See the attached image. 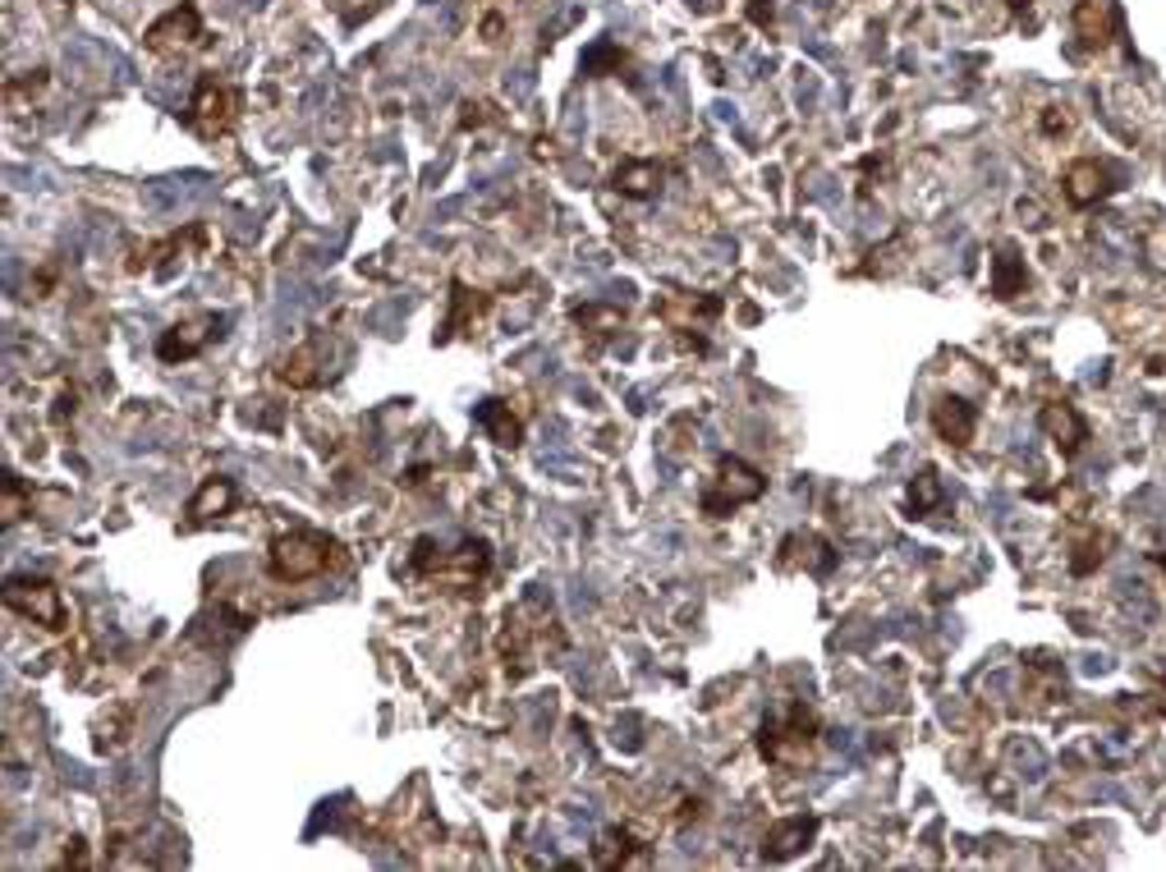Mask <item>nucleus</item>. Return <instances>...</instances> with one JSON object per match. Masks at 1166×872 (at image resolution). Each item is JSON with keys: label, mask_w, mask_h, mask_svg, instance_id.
Here are the masks:
<instances>
[{"label": "nucleus", "mask_w": 1166, "mask_h": 872, "mask_svg": "<svg viewBox=\"0 0 1166 872\" xmlns=\"http://www.w3.org/2000/svg\"><path fill=\"white\" fill-rule=\"evenodd\" d=\"M492 565V551L488 542H459L455 551H442L432 538H418L413 542V570L436 578V584L446 588H473L482 574Z\"/></svg>", "instance_id": "1"}, {"label": "nucleus", "mask_w": 1166, "mask_h": 872, "mask_svg": "<svg viewBox=\"0 0 1166 872\" xmlns=\"http://www.w3.org/2000/svg\"><path fill=\"white\" fill-rule=\"evenodd\" d=\"M332 551L336 542L326 538V533H313V528H294V533H280L267 551V570L280 584H308V578H317L326 565H332Z\"/></svg>", "instance_id": "2"}, {"label": "nucleus", "mask_w": 1166, "mask_h": 872, "mask_svg": "<svg viewBox=\"0 0 1166 872\" xmlns=\"http://www.w3.org/2000/svg\"><path fill=\"white\" fill-rule=\"evenodd\" d=\"M813 744H818V717L795 703V707H785L781 717L772 721H762V734H758V749L767 763H777V767H800L813 757Z\"/></svg>", "instance_id": "3"}, {"label": "nucleus", "mask_w": 1166, "mask_h": 872, "mask_svg": "<svg viewBox=\"0 0 1166 872\" xmlns=\"http://www.w3.org/2000/svg\"><path fill=\"white\" fill-rule=\"evenodd\" d=\"M5 607L33 624H47V630H64L70 624V607H64L60 588L41 574H14L5 584Z\"/></svg>", "instance_id": "4"}, {"label": "nucleus", "mask_w": 1166, "mask_h": 872, "mask_svg": "<svg viewBox=\"0 0 1166 872\" xmlns=\"http://www.w3.org/2000/svg\"><path fill=\"white\" fill-rule=\"evenodd\" d=\"M235 110H239V93H235L230 83H221L216 74L197 79L193 101H189V124H193V133H203V139H221V133L235 124Z\"/></svg>", "instance_id": "5"}, {"label": "nucleus", "mask_w": 1166, "mask_h": 872, "mask_svg": "<svg viewBox=\"0 0 1166 872\" xmlns=\"http://www.w3.org/2000/svg\"><path fill=\"white\" fill-rule=\"evenodd\" d=\"M762 487H767V478L758 474V468H749L744 459H721L712 487L702 491V510H708V514H725V510H735L744 501H758Z\"/></svg>", "instance_id": "6"}, {"label": "nucleus", "mask_w": 1166, "mask_h": 872, "mask_svg": "<svg viewBox=\"0 0 1166 872\" xmlns=\"http://www.w3.org/2000/svg\"><path fill=\"white\" fill-rule=\"evenodd\" d=\"M203 14H197L193 0H180L175 10H166L157 24L147 28V51H157V56H170V51H189V47H203Z\"/></svg>", "instance_id": "7"}, {"label": "nucleus", "mask_w": 1166, "mask_h": 872, "mask_svg": "<svg viewBox=\"0 0 1166 872\" xmlns=\"http://www.w3.org/2000/svg\"><path fill=\"white\" fill-rule=\"evenodd\" d=\"M216 326H221V322H216L212 312H207V318H193V322H175V326L161 335V341H157V359H161V363H184V359H193V354H203V349H207L212 335H221Z\"/></svg>", "instance_id": "8"}, {"label": "nucleus", "mask_w": 1166, "mask_h": 872, "mask_svg": "<svg viewBox=\"0 0 1166 872\" xmlns=\"http://www.w3.org/2000/svg\"><path fill=\"white\" fill-rule=\"evenodd\" d=\"M933 428L946 445H970L974 432H978V414L970 399H960V395H946L933 405Z\"/></svg>", "instance_id": "9"}, {"label": "nucleus", "mask_w": 1166, "mask_h": 872, "mask_svg": "<svg viewBox=\"0 0 1166 872\" xmlns=\"http://www.w3.org/2000/svg\"><path fill=\"white\" fill-rule=\"evenodd\" d=\"M818 836V817H785V822H777L772 832H767V840H762V859H772V863H781V859H795L800 849H808V840Z\"/></svg>", "instance_id": "10"}, {"label": "nucleus", "mask_w": 1166, "mask_h": 872, "mask_svg": "<svg viewBox=\"0 0 1166 872\" xmlns=\"http://www.w3.org/2000/svg\"><path fill=\"white\" fill-rule=\"evenodd\" d=\"M1116 24L1120 14L1111 0H1074V33H1080L1089 47H1107L1116 37Z\"/></svg>", "instance_id": "11"}, {"label": "nucleus", "mask_w": 1166, "mask_h": 872, "mask_svg": "<svg viewBox=\"0 0 1166 872\" xmlns=\"http://www.w3.org/2000/svg\"><path fill=\"white\" fill-rule=\"evenodd\" d=\"M1061 189H1066V198H1070L1074 207H1089V203H1097V198L1107 193V170L1097 166V162H1074L1066 170Z\"/></svg>", "instance_id": "12"}, {"label": "nucleus", "mask_w": 1166, "mask_h": 872, "mask_svg": "<svg viewBox=\"0 0 1166 872\" xmlns=\"http://www.w3.org/2000/svg\"><path fill=\"white\" fill-rule=\"evenodd\" d=\"M478 418V428H488L496 445H505V451H515V445L524 441V428H519V418L510 414V405H501V399H482V405L473 409Z\"/></svg>", "instance_id": "13"}, {"label": "nucleus", "mask_w": 1166, "mask_h": 872, "mask_svg": "<svg viewBox=\"0 0 1166 872\" xmlns=\"http://www.w3.org/2000/svg\"><path fill=\"white\" fill-rule=\"evenodd\" d=\"M639 859V836L625 832V826H611V832H602V840L592 845V863L598 868H625Z\"/></svg>", "instance_id": "14"}, {"label": "nucleus", "mask_w": 1166, "mask_h": 872, "mask_svg": "<svg viewBox=\"0 0 1166 872\" xmlns=\"http://www.w3.org/2000/svg\"><path fill=\"white\" fill-rule=\"evenodd\" d=\"M235 482L230 478H207L203 487L193 491V501H189V514L193 519H216V514H226L230 505H235Z\"/></svg>", "instance_id": "15"}, {"label": "nucleus", "mask_w": 1166, "mask_h": 872, "mask_svg": "<svg viewBox=\"0 0 1166 872\" xmlns=\"http://www.w3.org/2000/svg\"><path fill=\"white\" fill-rule=\"evenodd\" d=\"M1043 428L1056 437V445H1061V437H1066V455H1074V451H1080V445L1089 441L1084 418L1074 414L1070 405H1047V409H1043Z\"/></svg>", "instance_id": "16"}, {"label": "nucleus", "mask_w": 1166, "mask_h": 872, "mask_svg": "<svg viewBox=\"0 0 1166 872\" xmlns=\"http://www.w3.org/2000/svg\"><path fill=\"white\" fill-rule=\"evenodd\" d=\"M657 184H662V166L657 162H625L615 170V189L629 193V198H648V193H657Z\"/></svg>", "instance_id": "17"}, {"label": "nucleus", "mask_w": 1166, "mask_h": 872, "mask_svg": "<svg viewBox=\"0 0 1166 872\" xmlns=\"http://www.w3.org/2000/svg\"><path fill=\"white\" fill-rule=\"evenodd\" d=\"M280 382L290 386H317L322 372H317V341L313 345H299L290 359H280Z\"/></svg>", "instance_id": "18"}, {"label": "nucleus", "mask_w": 1166, "mask_h": 872, "mask_svg": "<svg viewBox=\"0 0 1166 872\" xmlns=\"http://www.w3.org/2000/svg\"><path fill=\"white\" fill-rule=\"evenodd\" d=\"M937 501H941V482H937L933 468H923V474L914 478V487H910V514H928Z\"/></svg>", "instance_id": "19"}, {"label": "nucleus", "mask_w": 1166, "mask_h": 872, "mask_svg": "<svg viewBox=\"0 0 1166 872\" xmlns=\"http://www.w3.org/2000/svg\"><path fill=\"white\" fill-rule=\"evenodd\" d=\"M1020 285H1024V272H1020L1015 262H1010V253H1006V258H997V295H1001V299H1010Z\"/></svg>", "instance_id": "20"}, {"label": "nucleus", "mask_w": 1166, "mask_h": 872, "mask_svg": "<svg viewBox=\"0 0 1166 872\" xmlns=\"http://www.w3.org/2000/svg\"><path fill=\"white\" fill-rule=\"evenodd\" d=\"M19 510H24V487H19V478L10 474V478H5V524L19 519Z\"/></svg>", "instance_id": "21"}, {"label": "nucleus", "mask_w": 1166, "mask_h": 872, "mask_svg": "<svg viewBox=\"0 0 1166 872\" xmlns=\"http://www.w3.org/2000/svg\"><path fill=\"white\" fill-rule=\"evenodd\" d=\"M1056 110H1061V106H1047V120H1043V129H1047V133H1066V129H1070V120H1066V116H1056Z\"/></svg>", "instance_id": "22"}, {"label": "nucleus", "mask_w": 1166, "mask_h": 872, "mask_svg": "<svg viewBox=\"0 0 1166 872\" xmlns=\"http://www.w3.org/2000/svg\"><path fill=\"white\" fill-rule=\"evenodd\" d=\"M1010 5H1015V10H1024V5H1029V0H1010Z\"/></svg>", "instance_id": "23"}]
</instances>
